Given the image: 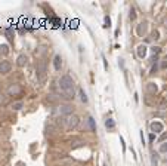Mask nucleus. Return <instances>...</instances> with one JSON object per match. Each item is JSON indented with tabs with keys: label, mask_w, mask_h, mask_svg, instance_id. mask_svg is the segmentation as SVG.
Listing matches in <instances>:
<instances>
[{
	"label": "nucleus",
	"mask_w": 167,
	"mask_h": 166,
	"mask_svg": "<svg viewBox=\"0 0 167 166\" xmlns=\"http://www.w3.org/2000/svg\"><path fill=\"white\" fill-rule=\"evenodd\" d=\"M59 89L65 98H74L76 95V83L70 74H64L59 79Z\"/></svg>",
	"instance_id": "f257e3e1"
},
{
	"label": "nucleus",
	"mask_w": 167,
	"mask_h": 166,
	"mask_svg": "<svg viewBox=\"0 0 167 166\" xmlns=\"http://www.w3.org/2000/svg\"><path fill=\"white\" fill-rule=\"evenodd\" d=\"M36 73H37V79L43 83L46 80V76H47V67H46V62L43 59H40L36 65Z\"/></svg>",
	"instance_id": "f03ea898"
},
{
	"label": "nucleus",
	"mask_w": 167,
	"mask_h": 166,
	"mask_svg": "<svg viewBox=\"0 0 167 166\" xmlns=\"http://www.w3.org/2000/svg\"><path fill=\"white\" fill-rule=\"evenodd\" d=\"M65 124H67V128H68V129L77 128L78 124H80V117L77 116V114H71L70 117H67V120H65Z\"/></svg>",
	"instance_id": "7ed1b4c3"
},
{
	"label": "nucleus",
	"mask_w": 167,
	"mask_h": 166,
	"mask_svg": "<svg viewBox=\"0 0 167 166\" xmlns=\"http://www.w3.org/2000/svg\"><path fill=\"white\" fill-rule=\"evenodd\" d=\"M58 113L61 114V116H67V117H70L71 114H72V105H71V104H64V105L58 107Z\"/></svg>",
	"instance_id": "20e7f679"
},
{
	"label": "nucleus",
	"mask_w": 167,
	"mask_h": 166,
	"mask_svg": "<svg viewBox=\"0 0 167 166\" xmlns=\"http://www.w3.org/2000/svg\"><path fill=\"white\" fill-rule=\"evenodd\" d=\"M12 70V64H10V61L7 59H3L0 61V74H7Z\"/></svg>",
	"instance_id": "39448f33"
},
{
	"label": "nucleus",
	"mask_w": 167,
	"mask_h": 166,
	"mask_svg": "<svg viewBox=\"0 0 167 166\" xmlns=\"http://www.w3.org/2000/svg\"><path fill=\"white\" fill-rule=\"evenodd\" d=\"M22 92V88H21V85H18V83H12L9 88H7V95H19V93Z\"/></svg>",
	"instance_id": "423d86ee"
},
{
	"label": "nucleus",
	"mask_w": 167,
	"mask_h": 166,
	"mask_svg": "<svg viewBox=\"0 0 167 166\" xmlns=\"http://www.w3.org/2000/svg\"><path fill=\"white\" fill-rule=\"evenodd\" d=\"M149 129H151L152 133H154V132H163L164 126H163V123H160L158 120H155V122H152V123L149 124Z\"/></svg>",
	"instance_id": "0eeeda50"
},
{
	"label": "nucleus",
	"mask_w": 167,
	"mask_h": 166,
	"mask_svg": "<svg viewBox=\"0 0 167 166\" xmlns=\"http://www.w3.org/2000/svg\"><path fill=\"white\" fill-rule=\"evenodd\" d=\"M27 61H28V58H27V55H24V54H21L18 58H16V65L18 67H25V64H27Z\"/></svg>",
	"instance_id": "6e6552de"
},
{
	"label": "nucleus",
	"mask_w": 167,
	"mask_h": 166,
	"mask_svg": "<svg viewBox=\"0 0 167 166\" xmlns=\"http://www.w3.org/2000/svg\"><path fill=\"white\" fill-rule=\"evenodd\" d=\"M53 67H55L56 71L61 70V67H62V58H61V55H55V58H53Z\"/></svg>",
	"instance_id": "1a4fd4ad"
},
{
	"label": "nucleus",
	"mask_w": 167,
	"mask_h": 166,
	"mask_svg": "<svg viewBox=\"0 0 167 166\" xmlns=\"http://www.w3.org/2000/svg\"><path fill=\"white\" fill-rule=\"evenodd\" d=\"M147 90H148L149 93H155V92H157V90H158V86H157V85H155V83H152V82H149V83H148V85H147Z\"/></svg>",
	"instance_id": "9d476101"
},
{
	"label": "nucleus",
	"mask_w": 167,
	"mask_h": 166,
	"mask_svg": "<svg viewBox=\"0 0 167 166\" xmlns=\"http://www.w3.org/2000/svg\"><path fill=\"white\" fill-rule=\"evenodd\" d=\"M83 144H86L83 139H80V138H72L71 139V147H80V145H83Z\"/></svg>",
	"instance_id": "9b49d317"
},
{
	"label": "nucleus",
	"mask_w": 167,
	"mask_h": 166,
	"mask_svg": "<svg viewBox=\"0 0 167 166\" xmlns=\"http://www.w3.org/2000/svg\"><path fill=\"white\" fill-rule=\"evenodd\" d=\"M145 55H147V46H145V45L138 46V56L139 58H143Z\"/></svg>",
	"instance_id": "f8f14e48"
},
{
	"label": "nucleus",
	"mask_w": 167,
	"mask_h": 166,
	"mask_svg": "<svg viewBox=\"0 0 167 166\" xmlns=\"http://www.w3.org/2000/svg\"><path fill=\"white\" fill-rule=\"evenodd\" d=\"M87 124H89L90 131H92L93 133H95V132H96V124H95V119H93V117H89V119H87Z\"/></svg>",
	"instance_id": "ddd939ff"
},
{
	"label": "nucleus",
	"mask_w": 167,
	"mask_h": 166,
	"mask_svg": "<svg viewBox=\"0 0 167 166\" xmlns=\"http://www.w3.org/2000/svg\"><path fill=\"white\" fill-rule=\"evenodd\" d=\"M78 95H80V99H81V102H85V104H87V102H89V99H87V95H86V92L83 90L81 88L78 89Z\"/></svg>",
	"instance_id": "4468645a"
},
{
	"label": "nucleus",
	"mask_w": 167,
	"mask_h": 166,
	"mask_svg": "<svg viewBox=\"0 0 167 166\" xmlns=\"http://www.w3.org/2000/svg\"><path fill=\"white\" fill-rule=\"evenodd\" d=\"M105 126H107V129H110V131H112L114 128H116V122H114L112 119H108V120L105 122Z\"/></svg>",
	"instance_id": "2eb2a0df"
},
{
	"label": "nucleus",
	"mask_w": 167,
	"mask_h": 166,
	"mask_svg": "<svg viewBox=\"0 0 167 166\" xmlns=\"http://www.w3.org/2000/svg\"><path fill=\"white\" fill-rule=\"evenodd\" d=\"M22 107H24V102H22V101H18V102H14V104H12V110H15V111L21 110Z\"/></svg>",
	"instance_id": "dca6fc26"
},
{
	"label": "nucleus",
	"mask_w": 167,
	"mask_h": 166,
	"mask_svg": "<svg viewBox=\"0 0 167 166\" xmlns=\"http://www.w3.org/2000/svg\"><path fill=\"white\" fill-rule=\"evenodd\" d=\"M9 54V46L7 45H0V55H7Z\"/></svg>",
	"instance_id": "f3484780"
},
{
	"label": "nucleus",
	"mask_w": 167,
	"mask_h": 166,
	"mask_svg": "<svg viewBox=\"0 0 167 166\" xmlns=\"http://www.w3.org/2000/svg\"><path fill=\"white\" fill-rule=\"evenodd\" d=\"M47 131H49L50 133H56V131H58V129H56L55 124H52V123H50V124H47Z\"/></svg>",
	"instance_id": "a211bd4d"
},
{
	"label": "nucleus",
	"mask_w": 167,
	"mask_h": 166,
	"mask_svg": "<svg viewBox=\"0 0 167 166\" xmlns=\"http://www.w3.org/2000/svg\"><path fill=\"white\" fill-rule=\"evenodd\" d=\"M160 153H167V141L160 145Z\"/></svg>",
	"instance_id": "6ab92c4d"
},
{
	"label": "nucleus",
	"mask_w": 167,
	"mask_h": 166,
	"mask_svg": "<svg viewBox=\"0 0 167 166\" xmlns=\"http://www.w3.org/2000/svg\"><path fill=\"white\" fill-rule=\"evenodd\" d=\"M157 163H158V157H157V154H155V153H152V165L157 166Z\"/></svg>",
	"instance_id": "aec40b11"
},
{
	"label": "nucleus",
	"mask_w": 167,
	"mask_h": 166,
	"mask_svg": "<svg viewBox=\"0 0 167 166\" xmlns=\"http://www.w3.org/2000/svg\"><path fill=\"white\" fill-rule=\"evenodd\" d=\"M166 105H167V99H163V101L160 102L158 108H160V110H164V108H166Z\"/></svg>",
	"instance_id": "412c9836"
},
{
	"label": "nucleus",
	"mask_w": 167,
	"mask_h": 166,
	"mask_svg": "<svg viewBox=\"0 0 167 166\" xmlns=\"http://www.w3.org/2000/svg\"><path fill=\"white\" fill-rule=\"evenodd\" d=\"M145 28H147V27H145V24H141V25L138 27V33L142 34V31H145Z\"/></svg>",
	"instance_id": "4be33fe9"
},
{
	"label": "nucleus",
	"mask_w": 167,
	"mask_h": 166,
	"mask_svg": "<svg viewBox=\"0 0 167 166\" xmlns=\"http://www.w3.org/2000/svg\"><path fill=\"white\" fill-rule=\"evenodd\" d=\"M0 104H6V95L0 93Z\"/></svg>",
	"instance_id": "5701e85b"
},
{
	"label": "nucleus",
	"mask_w": 167,
	"mask_h": 166,
	"mask_svg": "<svg viewBox=\"0 0 167 166\" xmlns=\"http://www.w3.org/2000/svg\"><path fill=\"white\" fill-rule=\"evenodd\" d=\"M158 141H160V142H163V141H164V142H166V141H167V132H166V133H163V135H161V137H160V139H158Z\"/></svg>",
	"instance_id": "b1692460"
},
{
	"label": "nucleus",
	"mask_w": 167,
	"mask_h": 166,
	"mask_svg": "<svg viewBox=\"0 0 167 166\" xmlns=\"http://www.w3.org/2000/svg\"><path fill=\"white\" fill-rule=\"evenodd\" d=\"M151 50H152V54H155V55H157V54H160V48H158V46H154Z\"/></svg>",
	"instance_id": "393cba45"
},
{
	"label": "nucleus",
	"mask_w": 167,
	"mask_h": 166,
	"mask_svg": "<svg viewBox=\"0 0 167 166\" xmlns=\"http://www.w3.org/2000/svg\"><path fill=\"white\" fill-rule=\"evenodd\" d=\"M130 19H135V18H136V14H135V9H130Z\"/></svg>",
	"instance_id": "a878e982"
},
{
	"label": "nucleus",
	"mask_w": 167,
	"mask_h": 166,
	"mask_svg": "<svg viewBox=\"0 0 167 166\" xmlns=\"http://www.w3.org/2000/svg\"><path fill=\"white\" fill-rule=\"evenodd\" d=\"M105 24H107L105 27H110V25H111V21H110V18H108V16L105 18Z\"/></svg>",
	"instance_id": "bb28decb"
},
{
	"label": "nucleus",
	"mask_w": 167,
	"mask_h": 166,
	"mask_svg": "<svg viewBox=\"0 0 167 166\" xmlns=\"http://www.w3.org/2000/svg\"><path fill=\"white\" fill-rule=\"evenodd\" d=\"M154 139H155V135L151 133V135H149V141H154Z\"/></svg>",
	"instance_id": "cd10ccee"
},
{
	"label": "nucleus",
	"mask_w": 167,
	"mask_h": 166,
	"mask_svg": "<svg viewBox=\"0 0 167 166\" xmlns=\"http://www.w3.org/2000/svg\"><path fill=\"white\" fill-rule=\"evenodd\" d=\"M167 67V62H163V65H161V68H166Z\"/></svg>",
	"instance_id": "c85d7f7f"
}]
</instances>
